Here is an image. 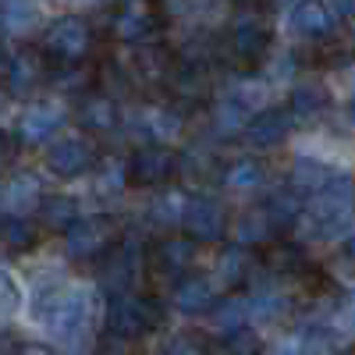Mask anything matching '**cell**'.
I'll return each instance as SVG.
<instances>
[{"instance_id": "obj_34", "label": "cell", "mask_w": 355, "mask_h": 355, "mask_svg": "<svg viewBox=\"0 0 355 355\" xmlns=\"http://www.w3.org/2000/svg\"><path fill=\"white\" fill-rule=\"evenodd\" d=\"M18 302H21V291H18L15 277L8 274V266L0 263V309H18Z\"/></svg>"}, {"instance_id": "obj_31", "label": "cell", "mask_w": 355, "mask_h": 355, "mask_svg": "<svg viewBox=\"0 0 355 355\" xmlns=\"http://www.w3.org/2000/svg\"><path fill=\"white\" fill-rule=\"evenodd\" d=\"M245 125H249V117H245V107H242V100H224L220 107H217V128L220 132H245Z\"/></svg>"}, {"instance_id": "obj_2", "label": "cell", "mask_w": 355, "mask_h": 355, "mask_svg": "<svg viewBox=\"0 0 355 355\" xmlns=\"http://www.w3.org/2000/svg\"><path fill=\"white\" fill-rule=\"evenodd\" d=\"M352 206H355V189H352V178L348 174H334L323 189L313 192V202H309V224L316 234L331 239V234L345 231L348 220H352Z\"/></svg>"}, {"instance_id": "obj_21", "label": "cell", "mask_w": 355, "mask_h": 355, "mask_svg": "<svg viewBox=\"0 0 355 355\" xmlns=\"http://www.w3.org/2000/svg\"><path fill=\"white\" fill-rule=\"evenodd\" d=\"M78 121L89 132H110L117 125V103L110 96H89L78 110Z\"/></svg>"}, {"instance_id": "obj_24", "label": "cell", "mask_w": 355, "mask_h": 355, "mask_svg": "<svg viewBox=\"0 0 355 355\" xmlns=\"http://www.w3.org/2000/svg\"><path fill=\"white\" fill-rule=\"evenodd\" d=\"M135 71H139L142 78H150V82L167 78V71H171L167 53H164L160 46H139V50H135Z\"/></svg>"}, {"instance_id": "obj_10", "label": "cell", "mask_w": 355, "mask_h": 355, "mask_svg": "<svg viewBox=\"0 0 355 355\" xmlns=\"http://www.w3.org/2000/svg\"><path fill=\"white\" fill-rule=\"evenodd\" d=\"M174 167H178V160L167 146H142L128 164V174L135 185H164L174 174Z\"/></svg>"}, {"instance_id": "obj_29", "label": "cell", "mask_w": 355, "mask_h": 355, "mask_svg": "<svg viewBox=\"0 0 355 355\" xmlns=\"http://www.w3.org/2000/svg\"><path fill=\"white\" fill-rule=\"evenodd\" d=\"M274 234V227H270V220H266V214L263 210H256V214H245L242 217V224H239V242L245 245H259V242H266Z\"/></svg>"}, {"instance_id": "obj_30", "label": "cell", "mask_w": 355, "mask_h": 355, "mask_svg": "<svg viewBox=\"0 0 355 355\" xmlns=\"http://www.w3.org/2000/svg\"><path fill=\"white\" fill-rule=\"evenodd\" d=\"M192 256H196L192 239H171V242L160 245V259H164V266H171V270H185V266L192 263Z\"/></svg>"}, {"instance_id": "obj_42", "label": "cell", "mask_w": 355, "mask_h": 355, "mask_svg": "<svg viewBox=\"0 0 355 355\" xmlns=\"http://www.w3.org/2000/svg\"><path fill=\"white\" fill-rule=\"evenodd\" d=\"M274 4H295V0H274Z\"/></svg>"}, {"instance_id": "obj_39", "label": "cell", "mask_w": 355, "mask_h": 355, "mask_svg": "<svg viewBox=\"0 0 355 355\" xmlns=\"http://www.w3.org/2000/svg\"><path fill=\"white\" fill-rule=\"evenodd\" d=\"M8 61H11V53L0 46V85H4V78H8Z\"/></svg>"}, {"instance_id": "obj_12", "label": "cell", "mask_w": 355, "mask_h": 355, "mask_svg": "<svg viewBox=\"0 0 355 355\" xmlns=\"http://www.w3.org/2000/svg\"><path fill=\"white\" fill-rule=\"evenodd\" d=\"M43 75H46L43 57L36 50H18V53H11V61H8L4 85L11 89V96H25V93H33V89L43 82Z\"/></svg>"}, {"instance_id": "obj_16", "label": "cell", "mask_w": 355, "mask_h": 355, "mask_svg": "<svg viewBox=\"0 0 355 355\" xmlns=\"http://www.w3.org/2000/svg\"><path fill=\"white\" fill-rule=\"evenodd\" d=\"M167 82H171V89H174L182 100H202L206 93H210V78H206L202 64H189V61L171 64Z\"/></svg>"}, {"instance_id": "obj_41", "label": "cell", "mask_w": 355, "mask_h": 355, "mask_svg": "<svg viewBox=\"0 0 355 355\" xmlns=\"http://www.w3.org/2000/svg\"><path fill=\"white\" fill-rule=\"evenodd\" d=\"M345 252H348V256L355 259V234H352V239H348V245H345Z\"/></svg>"}, {"instance_id": "obj_40", "label": "cell", "mask_w": 355, "mask_h": 355, "mask_svg": "<svg viewBox=\"0 0 355 355\" xmlns=\"http://www.w3.org/2000/svg\"><path fill=\"white\" fill-rule=\"evenodd\" d=\"M348 121H352V125H355V96H352V100H348Z\"/></svg>"}, {"instance_id": "obj_18", "label": "cell", "mask_w": 355, "mask_h": 355, "mask_svg": "<svg viewBox=\"0 0 355 355\" xmlns=\"http://www.w3.org/2000/svg\"><path fill=\"white\" fill-rule=\"evenodd\" d=\"M36 214H40V220L50 231H68L78 220V202L71 196H43L40 206H36Z\"/></svg>"}, {"instance_id": "obj_37", "label": "cell", "mask_w": 355, "mask_h": 355, "mask_svg": "<svg viewBox=\"0 0 355 355\" xmlns=\"http://www.w3.org/2000/svg\"><path fill=\"white\" fill-rule=\"evenodd\" d=\"M18 355H57V352H50L46 345H25V348H18Z\"/></svg>"}, {"instance_id": "obj_15", "label": "cell", "mask_w": 355, "mask_h": 355, "mask_svg": "<svg viewBox=\"0 0 355 355\" xmlns=\"http://www.w3.org/2000/svg\"><path fill=\"white\" fill-rule=\"evenodd\" d=\"M263 214H266V220H270L274 231H288V227L299 224V217H302V199H299L295 189H277L270 199H266Z\"/></svg>"}, {"instance_id": "obj_1", "label": "cell", "mask_w": 355, "mask_h": 355, "mask_svg": "<svg viewBox=\"0 0 355 355\" xmlns=\"http://www.w3.org/2000/svg\"><path fill=\"white\" fill-rule=\"evenodd\" d=\"M164 320H167V309L153 295H135V299L117 295L107 309V334L132 341V338H142V334L164 327Z\"/></svg>"}, {"instance_id": "obj_8", "label": "cell", "mask_w": 355, "mask_h": 355, "mask_svg": "<svg viewBox=\"0 0 355 355\" xmlns=\"http://www.w3.org/2000/svg\"><path fill=\"white\" fill-rule=\"evenodd\" d=\"M160 28V15L150 0H128L114 18V33L125 43H146Z\"/></svg>"}, {"instance_id": "obj_27", "label": "cell", "mask_w": 355, "mask_h": 355, "mask_svg": "<svg viewBox=\"0 0 355 355\" xmlns=\"http://www.w3.org/2000/svg\"><path fill=\"white\" fill-rule=\"evenodd\" d=\"M224 182H227V189H234V192L259 189V182H263V171H259V164H256V160H239V164H231V167H227Z\"/></svg>"}, {"instance_id": "obj_32", "label": "cell", "mask_w": 355, "mask_h": 355, "mask_svg": "<svg viewBox=\"0 0 355 355\" xmlns=\"http://www.w3.org/2000/svg\"><path fill=\"white\" fill-rule=\"evenodd\" d=\"M75 64H78V61H75ZM75 64H61V68L50 75V82H53L57 89H68V93H75V89H85L93 78H89L85 68H75Z\"/></svg>"}, {"instance_id": "obj_7", "label": "cell", "mask_w": 355, "mask_h": 355, "mask_svg": "<svg viewBox=\"0 0 355 355\" xmlns=\"http://www.w3.org/2000/svg\"><path fill=\"white\" fill-rule=\"evenodd\" d=\"M338 25V11H331L323 0H295L291 15H288V28L302 40H323L331 36Z\"/></svg>"}, {"instance_id": "obj_5", "label": "cell", "mask_w": 355, "mask_h": 355, "mask_svg": "<svg viewBox=\"0 0 355 355\" xmlns=\"http://www.w3.org/2000/svg\"><path fill=\"white\" fill-rule=\"evenodd\" d=\"M114 220L110 217H78L64 231V249L71 259H93L114 245Z\"/></svg>"}, {"instance_id": "obj_23", "label": "cell", "mask_w": 355, "mask_h": 355, "mask_svg": "<svg viewBox=\"0 0 355 355\" xmlns=\"http://www.w3.org/2000/svg\"><path fill=\"white\" fill-rule=\"evenodd\" d=\"M334 178V171L327 164H320V160H309V157H299L291 167V185L299 189V192H316L323 189Z\"/></svg>"}, {"instance_id": "obj_9", "label": "cell", "mask_w": 355, "mask_h": 355, "mask_svg": "<svg viewBox=\"0 0 355 355\" xmlns=\"http://www.w3.org/2000/svg\"><path fill=\"white\" fill-rule=\"evenodd\" d=\"M93 164H96V150H93L85 139H75V135L53 142L50 153H46V167H50L57 178H78V174H85Z\"/></svg>"}, {"instance_id": "obj_6", "label": "cell", "mask_w": 355, "mask_h": 355, "mask_svg": "<svg viewBox=\"0 0 355 355\" xmlns=\"http://www.w3.org/2000/svg\"><path fill=\"white\" fill-rule=\"evenodd\" d=\"M182 224L189 231L192 242H217L224 227H227V217H224V206L210 196H196L185 202L182 210Z\"/></svg>"}, {"instance_id": "obj_26", "label": "cell", "mask_w": 355, "mask_h": 355, "mask_svg": "<svg viewBox=\"0 0 355 355\" xmlns=\"http://www.w3.org/2000/svg\"><path fill=\"white\" fill-rule=\"evenodd\" d=\"M33 21H36V8L28 4V0H4V4H0V25H4L8 33H25Z\"/></svg>"}, {"instance_id": "obj_19", "label": "cell", "mask_w": 355, "mask_h": 355, "mask_svg": "<svg viewBox=\"0 0 355 355\" xmlns=\"http://www.w3.org/2000/svg\"><path fill=\"white\" fill-rule=\"evenodd\" d=\"M263 266L270 274H281V277H288V274H299L302 266H306V252L299 249V245H291V242H270L263 249Z\"/></svg>"}, {"instance_id": "obj_33", "label": "cell", "mask_w": 355, "mask_h": 355, "mask_svg": "<svg viewBox=\"0 0 355 355\" xmlns=\"http://www.w3.org/2000/svg\"><path fill=\"white\" fill-rule=\"evenodd\" d=\"M242 259H245V252H242V245H231L227 252H224V259H220V274H224V281L227 284H239L242 281Z\"/></svg>"}, {"instance_id": "obj_38", "label": "cell", "mask_w": 355, "mask_h": 355, "mask_svg": "<svg viewBox=\"0 0 355 355\" xmlns=\"http://www.w3.org/2000/svg\"><path fill=\"white\" fill-rule=\"evenodd\" d=\"M334 11H338V15L355 18V0H334Z\"/></svg>"}, {"instance_id": "obj_13", "label": "cell", "mask_w": 355, "mask_h": 355, "mask_svg": "<svg viewBox=\"0 0 355 355\" xmlns=\"http://www.w3.org/2000/svg\"><path fill=\"white\" fill-rule=\"evenodd\" d=\"M61 125H64V107L61 103H33L18 117V135L25 142H43Z\"/></svg>"}, {"instance_id": "obj_35", "label": "cell", "mask_w": 355, "mask_h": 355, "mask_svg": "<svg viewBox=\"0 0 355 355\" xmlns=\"http://www.w3.org/2000/svg\"><path fill=\"white\" fill-rule=\"evenodd\" d=\"M182 352H185V355H202V341H199V338H196V341L178 338V341H174V355H182Z\"/></svg>"}, {"instance_id": "obj_20", "label": "cell", "mask_w": 355, "mask_h": 355, "mask_svg": "<svg viewBox=\"0 0 355 355\" xmlns=\"http://www.w3.org/2000/svg\"><path fill=\"white\" fill-rule=\"evenodd\" d=\"M40 182L33 174H18V178H11V185H8V192H4V206L11 210V217H21V214H28V210H36L40 206Z\"/></svg>"}, {"instance_id": "obj_4", "label": "cell", "mask_w": 355, "mask_h": 355, "mask_svg": "<svg viewBox=\"0 0 355 355\" xmlns=\"http://www.w3.org/2000/svg\"><path fill=\"white\" fill-rule=\"evenodd\" d=\"M93 46V28H89L82 18L68 15V18H57L46 33H43V50L61 64H75L89 53Z\"/></svg>"}, {"instance_id": "obj_17", "label": "cell", "mask_w": 355, "mask_h": 355, "mask_svg": "<svg viewBox=\"0 0 355 355\" xmlns=\"http://www.w3.org/2000/svg\"><path fill=\"white\" fill-rule=\"evenodd\" d=\"M214 302H217V295H214V284L206 277H189V281L178 284V291H174V306L182 313H189V316L214 309Z\"/></svg>"}, {"instance_id": "obj_11", "label": "cell", "mask_w": 355, "mask_h": 355, "mask_svg": "<svg viewBox=\"0 0 355 355\" xmlns=\"http://www.w3.org/2000/svg\"><path fill=\"white\" fill-rule=\"evenodd\" d=\"M291 125H295L291 110H284V107H266V110H259L256 117H249L245 139H249L252 146H259V150H270V146H277V142L288 139Z\"/></svg>"}, {"instance_id": "obj_36", "label": "cell", "mask_w": 355, "mask_h": 355, "mask_svg": "<svg viewBox=\"0 0 355 355\" xmlns=\"http://www.w3.org/2000/svg\"><path fill=\"white\" fill-rule=\"evenodd\" d=\"M11 153H15V142H11V135H8V132H0V171H4V167L11 164Z\"/></svg>"}, {"instance_id": "obj_28", "label": "cell", "mask_w": 355, "mask_h": 355, "mask_svg": "<svg viewBox=\"0 0 355 355\" xmlns=\"http://www.w3.org/2000/svg\"><path fill=\"white\" fill-rule=\"evenodd\" d=\"M132 263L125 256H110L107 266H103V288L114 291V295H125V288L132 284Z\"/></svg>"}, {"instance_id": "obj_3", "label": "cell", "mask_w": 355, "mask_h": 355, "mask_svg": "<svg viewBox=\"0 0 355 355\" xmlns=\"http://www.w3.org/2000/svg\"><path fill=\"white\" fill-rule=\"evenodd\" d=\"M36 316L50 327V334L68 345V348H78L82 338H85V327H89V299L82 291L68 288V291H53L50 295V306H36Z\"/></svg>"}, {"instance_id": "obj_22", "label": "cell", "mask_w": 355, "mask_h": 355, "mask_svg": "<svg viewBox=\"0 0 355 355\" xmlns=\"http://www.w3.org/2000/svg\"><path fill=\"white\" fill-rule=\"evenodd\" d=\"M327 110V89L323 85H299L291 93V117H299V121H313Z\"/></svg>"}, {"instance_id": "obj_14", "label": "cell", "mask_w": 355, "mask_h": 355, "mask_svg": "<svg viewBox=\"0 0 355 355\" xmlns=\"http://www.w3.org/2000/svg\"><path fill=\"white\" fill-rule=\"evenodd\" d=\"M231 50L242 57V61H259V57L270 50V28L259 18H239V25L231 28Z\"/></svg>"}, {"instance_id": "obj_25", "label": "cell", "mask_w": 355, "mask_h": 355, "mask_svg": "<svg viewBox=\"0 0 355 355\" xmlns=\"http://www.w3.org/2000/svg\"><path fill=\"white\" fill-rule=\"evenodd\" d=\"M0 239H4V245L25 252V249L36 245V227H33V220H25V217H8L4 224H0Z\"/></svg>"}]
</instances>
